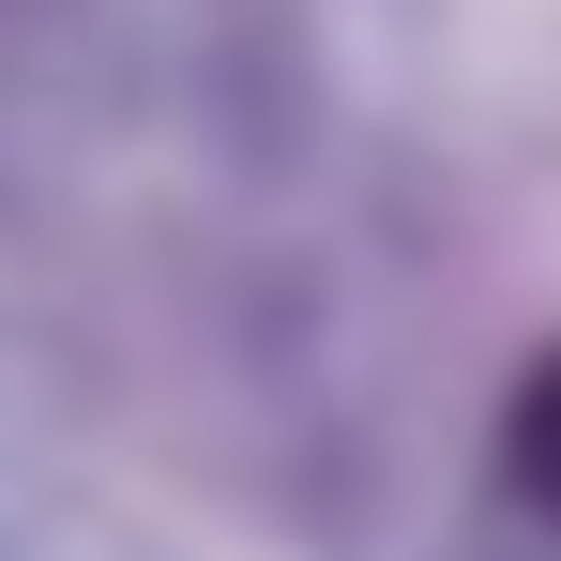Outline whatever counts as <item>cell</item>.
<instances>
[{
    "instance_id": "cell-1",
    "label": "cell",
    "mask_w": 561,
    "mask_h": 561,
    "mask_svg": "<svg viewBox=\"0 0 561 561\" xmlns=\"http://www.w3.org/2000/svg\"><path fill=\"white\" fill-rule=\"evenodd\" d=\"M501 470H516V501L561 531V350L516 379V410H501Z\"/></svg>"
}]
</instances>
